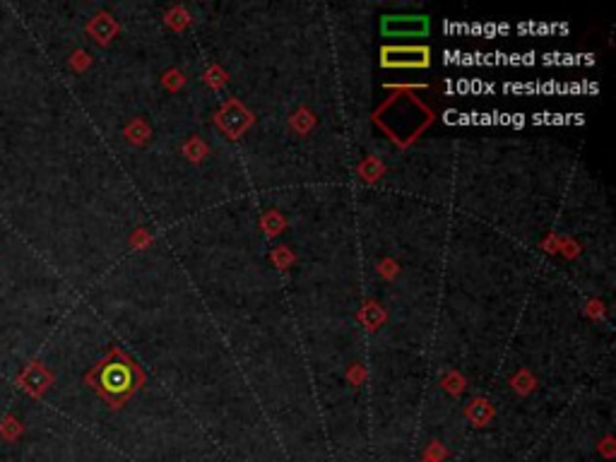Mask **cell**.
Here are the masks:
<instances>
[{"instance_id": "1", "label": "cell", "mask_w": 616, "mask_h": 462, "mask_svg": "<svg viewBox=\"0 0 616 462\" xmlns=\"http://www.w3.org/2000/svg\"><path fill=\"white\" fill-rule=\"evenodd\" d=\"M429 51L427 48H392L383 51V65H427Z\"/></svg>"}, {"instance_id": "2", "label": "cell", "mask_w": 616, "mask_h": 462, "mask_svg": "<svg viewBox=\"0 0 616 462\" xmlns=\"http://www.w3.org/2000/svg\"><path fill=\"white\" fill-rule=\"evenodd\" d=\"M128 383H130L128 369H125V366H118V364L106 366L104 376H101V385H104L109 392H123L125 388H128Z\"/></svg>"}, {"instance_id": "3", "label": "cell", "mask_w": 616, "mask_h": 462, "mask_svg": "<svg viewBox=\"0 0 616 462\" xmlns=\"http://www.w3.org/2000/svg\"><path fill=\"white\" fill-rule=\"evenodd\" d=\"M20 383L29 392H34V395H36L41 388H46V376H43V371L39 369V366H31V369H27L20 376Z\"/></svg>"}, {"instance_id": "4", "label": "cell", "mask_w": 616, "mask_h": 462, "mask_svg": "<svg viewBox=\"0 0 616 462\" xmlns=\"http://www.w3.org/2000/svg\"><path fill=\"white\" fill-rule=\"evenodd\" d=\"M22 434V424L15 419L12 414H8L3 419V424H0V436H3L5 441H17Z\"/></svg>"}]
</instances>
